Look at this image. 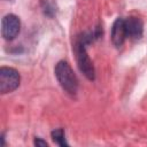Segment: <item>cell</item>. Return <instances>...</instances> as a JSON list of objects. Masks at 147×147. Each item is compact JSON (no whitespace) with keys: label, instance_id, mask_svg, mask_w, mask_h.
Segmentation results:
<instances>
[{"label":"cell","instance_id":"8992f818","mask_svg":"<svg viewBox=\"0 0 147 147\" xmlns=\"http://www.w3.org/2000/svg\"><path fill=\"white\" fill-rule=\"evenodd\" d=\"M125 30L126 36L132 39H138L142 36L144 24L140 18L138 17H130L125 21Z\"/></svg>","mask_w":147,"mask_h":147},{"label":"cell","instance_id":"277c9868","mask_svg":"<svg viewBox=\"0 0 147 147\" xmlns=\"http://www.w3.org/2000/svg\"><path fill=\"white\" fill-rule=\"evenodd\" d=\"M20 20L16 15L9 14L6 15L2 18V23H1V33L2 37L6 40H13L20 32Z\"/></svg>","mask_w":147,"mask_h":147},{"label":"cell","instance_id":"3957f363","mask_svg":"<svg viewBox=\"0 0 147 147\" xmlns=\"http://www.w3.org/2000/svg\"><path fill=\"white\" fill-rule=\"evenodd\" d=\"M20 85V74L9 67L0 69V92L2 94L15 91Z\"/></svg>","mask_w":147,"mask_h":147},{"label":"cell","instance_id":"6da1fadb","mask_svg":"<svg viewBox=\"0 0 147 147\" xmlns=\"http://www.w3.org/2000/svg\"><path fill=\"white\" fill-rule=\"evenodd\" d=\"M54 72H55V77L57 82L60 83V85L62 86L64 91H67L70 94H75L77 92V88H78L77 77L75 72L72 71L71 67L67 62L60 61L56 64Z\"/></svg>","mask_w":147,"mask_h":147},{"label":"cell","instance_id":"52a82bcc","mask_svg":"<svg viewBox=\"0 0 147 147\" xmlns=\"http://www.w3.org/2000/svg\"><path fill=\"white\" fill-rule=\"evenodd\" d=\"M52 138L53 140L60 145V146H68L67 141H65V138H64V131L62 129H57L55 131L52 132Z\"/></svg>","mask_w":147,"mask_h":147},{"label":"cell","instance_id":"5b68a950","mask_svg":"<svg viewBox=\"0 0 147 147\" xmlns=\"http://www.w3.org/2000/svg\"><path fill=\"white\" fill-rule=\"evenodd\" d=\"M126 30H125V21L123 18H116L111 28V42L119 47L123 45L126 38Z\"/></svg>","mask_w":147,"mask_h":147},{"label":"cell","instance_id":"ba28073f","mask_svg":"<svg viewBox=\"0 0 147 147\" xmlns=\"http://www.w3.org/2000/svg\"><path fill=\"white\" fill-rule=\"evenodd\" d=\"M34 145H36V146H40V147H47V142L44 141V140L40 139V138H36V140H34Z\"/></svg>","mask_w":147,"mask_h":147},{"label":"cell","instance_id":"7a4b0ae2","mask_svg":"<svg viewBox=\"0 0 147 147\" xmlns=\"http://www.w3.org/2000/svg\"><path fill=\"white\" fill-rule=\"evenodd\" d=\"M76 54H77V62H78V67H79L80 71L85 75L86 78H88L90 80H93L95 77L94 67H93L91 59L88 57V55L86 53L84 37L80 38L76 44Z\"/></svg>","mask_w":147,"mask_h":147}]
</instances>
